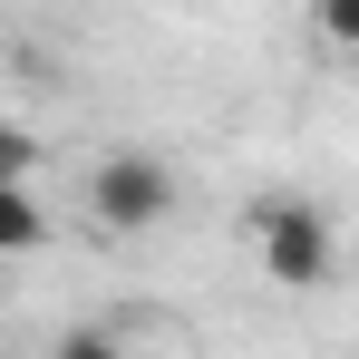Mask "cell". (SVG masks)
<instances>
[{
  "instance_id": "obj_2",
  "label": "cell",
  "mask_w": 359,
  "mask_h": 359,
  "mask_svg": "<svg viewBox=\"0 0 359 359\" xmlns=\"http://www.w3.org/2000/svg\"><path fill=\"white\" fill-rule=\"evenodd\" d=\"M175 204H184V184H175V165H165L156 146H117V156H97V165H88V224H97L107 243L165 233V224H175Z\"/></svg>"
},
{
  "instance_id": "obj_1",
  "label": "cell",
  "mask_w": 359,
  "mask_h": 359,
  "mask_svg": "<svg viewBox=\"0 0 359 359\" xmlns=\"http://www.w3.org/2000/svg\"><path fill=\"white\" fill-rule=\"evenodd\" d=\"M252 262L272 292H330L340 282V224L311 194H262L252 204Z\"/></svg>"
},
{
  "instance_id": "obj_4",
  "label": "cell",
  "mask_w": 359,
  "mask_h": 359,
  "mask_svg": "<svg viewBox=\"0 0 359 359\" xmlns=\"http://www.w3.org/2000/svg\"><path fill=\"white\" fill-rule=\"evenodd\" d=\"M311 29H320L340 59H359V0H311Z\"/></svg>"
},
{
  "instance_id": "obj_5",
  "label": "cell",
  "mask_w": 359,
  "mask_h": 359,
  "mask_svg": "<svg viewBox=\"0 0 359 359\" xmlns=\"http://www.w3.org/2000/svg\"><path fill=\"white\" fill-rule=\"evenodd\" d=\"M49 359H126V340L117 330H97V320H78V330H59V350Z\"/></svg>"
},
{
  "instance_id": "obj_3",
  "label": "cell",
  "mask_w": 359,
  "mask_h": 359,
  "mask_svg": "<svg viewBox=\"0 0 359 359\" xmlns=\"http://www.w3.org/2000/svg\"><path fill=\"white\" fill-rule=\"evenodd\" d=\"M0 243H10V252H39V243H49V214H39V184H10V204H0Z\"/></svg>"
}]
</instances>
